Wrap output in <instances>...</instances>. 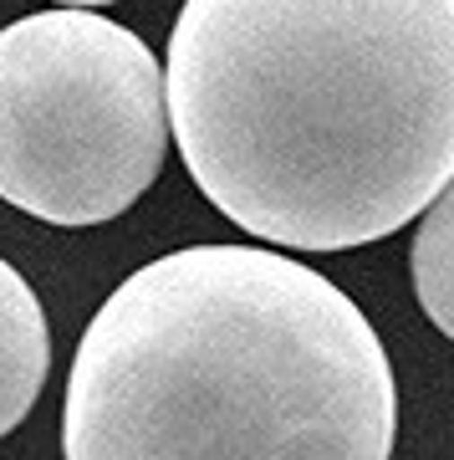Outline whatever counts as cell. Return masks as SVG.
<instances>
[{
  "instance_id": "6da1fadb",
  "label": "cell",
  "mask_w": 454,
  "mask_h": 460,
  "mask_svg": "<svg viewBox=\"0 0 454 460\" xmlns=\"http://www.w3.org/2000/svg\"><path fill=\"white\" fill-rule=\"evenodd\" d=\"M163 102L245 235L373 246L454 174V0H184Z\"/></svg>"
},
{
  "instance_id": "7a4b0ae2",
  "label": "cell",
  "mask_w": 454,
  "mask_h": 460,
  "mask_svg": "<svg viewBox=\"0 0 454 460\" xmlns=\"http://www.w3.org/2000/svg\"><path fill=\"white\" fill-rule=\"evenodd\" d=\"M398 384L373 323L266 246L138 266L66 374V460H393Z\"/></svg>"
},
{
  "instance_id": "3957f363",
  "label": "cell",
  "mask_w": 454,
  "mask_h": 460,
  "mask_svg": "<svg viewBox=\"0 0 454 460\" xmlns=\"http://www.w3.org/2000/svg\"><path fill=\"white\" fill-rule=\"evenodd\" d=\"M169 154L163 66L118 21L62 5L0 31V199L47 226L138 205Z\"/></svg>"
},
{
  "instance_id": "277c9868",
  "label": "cell",
  "mask_w": 454,
  "mask_h": 460,
  "mask_svg": "<svg viewBox=\"0 0 454 460\" xmlns=\"http://www.w3.org/2000/svg\"><path fill=\"white\" fill-rule=\"evenodd\" d=\"M51 374V332L31 281L0 256V440L36 410Z\"/></svg>"
},
{
  "instance_id": "5b68a950",
  "label": "cell",
  "mask_w": 454,
  "mask_h": 460,
  "mask_svg": "<svg viewBox=\"0 0 454 460\" xmlns=\"http://www.w3.org/2000/svg\"><path fill=\"white\" fill-rule=\"evenodd\" d=\"M408 271H414L419 307L454 343V174H450V184L429 199V210H423L419 230H414Z\"/></svg>"
},
{
  "instance_id": "8992f818",
  "label": "cell",
  "mask_w": 454,
  "mask_h": 460,
  "mask_svg": "<svg viewBox=\"0 0 454 460\" xmlns=\"http://www.w3.org/2000/svg\"><path fill=\"white\" fill-rule=\"evenodd\" d=\"M62 5H82V11H92V5H113V0H62Z\"/></svg>"
}]
</instances>
